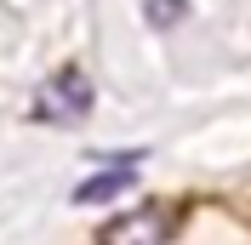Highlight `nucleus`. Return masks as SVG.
<instances>
[{"label":"nucleus","mask_w":251,"mask_h":245,"mask_svg":"<svg viewBox=\"0 0 251 245\" xmlns=\"http://www.w3.org/2000/svg\"><path fill=\"white\" fill-rule=\"evenodd\" d=\"M172 222H177V211H166V205H143V211L120 217V222L103 234V245H166V240H172Z\"/></svg>","instance_id":"nucleus-2"},{"label":"nucleus","mask_w":251,"mask_h":245,"mask_svg":"<svg viewBox=\"0 0 251 245\" xmlns=\"http://www.w3.org/2000/svg\"><path fill=\"white\" fill-rule=\"evenodd\" d=\"M126 188H137V166L114 160V166H103L97 177H86V183L75 188V205H109V199H120Z\"/></svg>","instance_id":"nucleus-3"},{"label":"nucleus","mask_w":251,"mask_h":245,"mask_svg":"<svg viewBox=\"0 0 251 245\" xmlns=\"http://www.w3.org/2000/svg\"><path fill=\"white\" fill-rule=\"evenodd\" d=\"M40 114L46 120H86L92 114V80L80 69H63L46 80V97H40Z\"/></svg>","instance_id":"nucleus-1"},{"label":"nucleus","mask_w":251,"mask_h":245,"mask_svg":"<svg viewBox=\"0 0 251 245\" xmlns=\"http://www.w3.org/2000/svg\"><path fill=\"white\" fill-rule=\"evenodd\" d=\"M143 17H149L154 29H177V23L188 17V0H149V6H143Z\"/></svg>","instance_id":"nucleus-4"}]
</instances>
